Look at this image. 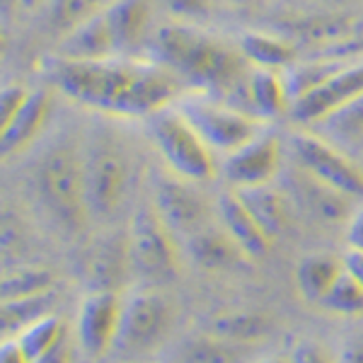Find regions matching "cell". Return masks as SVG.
<instances>
[{"mask_svg": "<svg viewBox=\"0 0 363 363\" xmlns=\"http://www.w3.org/2000/svg\"><path fill=\"white\" fill-rule=\"evenodd\" d=\"M44 78L70 102L109 119H148L179 99L182 83L153 58L112 56L95 61L54 56Z\"/></svg>", "mask_w": 363, "mask_h": 363, "instance_id": "obj_1", "label": "cell"}, {"mask_svg": "<svg viewBox=\"0 0 363 363\" xmlns=\"http://www.w3.org/2000/svg\"><path fill=\"white\" fill-rule=\"evenodd\" d=\"M150 58L162 63L182 85L220 99L230 97L252 68L240 49L186 22L155 29Z\"/></svg>", "mask_w": 363, "mask_h": 363, "instance_id": "obj_2", "label": "cell"}, {"mask_svg": "<svg viewBox=\"0 0 363 363\" xmlns=\"http://www.w3.org/2000/svg\"><path fill=\"white\" fill-rule=\"evenodd\" d=\"M34 186L44 208L66 233H80L90 220L85 199L83 150L70 143L49 148L34 169Z\"/></svg>", "mask_w": 363, "mask_h": 363, "instance_id": "obj_3", "label": "cell"}, {"mask_svg": "<svg viewBox=\"0 0 363 363\" xmlns=\"http://www.w3.org/2000/svg\"><path fill=\"white\" fill-rule=\"evenodd\" d=\"M85 199L90 218L109 220L121 208L131 184V162L124 143L109 128L90 133L83 148Z\"/></svg>", "mask_w": 363, "mask_h": 363, "instance_id": "obj_4", "label": "cell"}, {"mask_svg": "<svg viewBox=\"0 0 363 363\" xmlns=\"http://www.w3.org/2000/svg\"><path fill=\"white\" fill-rule=\"evenodd\" d=\"M145 126L169 172L189 182H206L216 174L213 150L174 104L148 116Z\"/></svg>", "mask_w": 363, "mask_h": 363, "instance_id": "obj_5", "label": "cell"}, {"mask_svg": "<svg viewBox=\"0 0 363 363\" xmlns=\"http://www.w3.org/2000/svg\"><path fill=\"white\" fill-rule=\"evenodd\" d=\"M174 107L196 128V133L206 140L213 153H233L267 128L264 121L245 114L242 109L233 107L225 99L203 95V92L179 97Z\"/></svg>", "mask_w": 363, "mask_h": 363, "instance_id": "obj_6", "label": "cell"}, {"mask_svg": "<svg viewBox=\"0 0 363 363\" xmlns=\"http://www.w3.org/2000/svg\"><path fill=\"white\" fill-rule=\"evenodd\" d=\"M128 255L133 274L150 284H167L179 274V252L174 233L160 218L155 206L136 211L128 228Z\"/></svg>", "mask_w": 363, "mask_h": 363, "instance_id": "obj_7", "label": "cell"}, {"mask_svg": "<svg viewBox=\"0 0 363 363\" xmlns=\"http://www.w3.org/2000/svg\"><path fill=\"white\" fill-rule=\"evenodd\" d=\"M284 37L308 51V58H363V20L354 15H313L284 25Z\"/></svg>", "mask_w": 363, "mask_h": 363, "instance_id": "obj_8", "label": "cell"}, {"mask_svg": "<svg viewBox=\"0 0 363 363\" xmlns=\"http://www.w3.org/2000/svg\"><path fill=\"white\" fill-rule=\"evenodd\" d=\"M291 153L298 167L313 174L315 179L330 184L349 199H363V167L330 140L301 131L291 136Z\"/></svg>", "mask_w": 363, "mask_h": 363, "instance_id": "obj_9", "label": "cell"}, {"mask_svg": "<svg viewBox=\"0 0 363 363\" xmlns=\"http://www.w3.org/2000/svg\"><path fill=\"white\" fill-rule=\"evenodd\" d=\"M172 306L165 296H160L157 291H138L124 301L116 344L133 354L153 351L167 339L172 330Z\"/></svg>", "mask_w": 363, "mask_h": 363, "instance_id": "obj_10", "label": "cell"}, {"mask_svg": "<svg viewBox=\"0 0 363 363\" xmlns=\"http://www.w3.org/2000/svg\"><path fill=\"white\" fill-rule=\"evenodd\" d=\"M284 165V143L277 133L262 131L255 138L225 155L223 174L233 189L272 184Z\"/></svg>", "mask_w": 363, "mask_h": 363, "instance_id": "obj_11", "label": "cell"}, {"mask_svg": "<svg viewBox=\"0 0 363 363\" xmlns=\"http://www.w3.org/2000/svg\"><path fill=\"white\" fill-rule=\"evenodd\" d=\"M196 182L177 177L174 172L162 174L155 182L153 206L174 235H194L208 225V203L194 189Z\"/></svg>", "mask_w": 363, "mask_h": 363, "instance_id": "obj_12", "label": "cell"}, {"mask_svg": "<svg viewBox=\"0 0 363 363\" xmlns=\"http://www.w3.org/2000/svg\"><path fill=\"white\" fill-rule=\"evenodd\" d=\"M363 95V58L347 63L318 90L298 97L291 104V116L301 124H322Z\"/></svg>", "mask_w": 363, "mask_h": 363, "instance_id": "obj_13", "label": "cell"}, {"mask_svg": "<svg viewBox=\"0 0 363 363\" xmlns=\"http://www.w3.org/2000/svg\"><path fill=\"white\" fill-rule=\"evenodd\" d=\"M233 107L242 109L245 114L255 119L269 121L281 119L284 114H291V95L286 87L284 73L269 68H250L247 78L240 87L225 99Z\"/></svg>", "mask_w": 363, "mask_h": 363, "instance_id": "obj_14", "label": "cell"}, {"mask_svg": "<svg viewBox=\"0 0 363 363\" xmlns=\"http://www.w3.org/2000/svg\"><path fill=\"white\" fill-rule=\"evenodd\" d=\"M124 301L114 291H90L80 306L78 339L90 356H102L119 339Z\"/></svg>", "mask_w": 363, "mask_h": 363, "instance_id": "obj_15", "label": "cell"}, {"mask_svg": "<svg viewBox=\"0 0 363 363\" xmlns=\"http://www.w3.org/2000/svg\"><path fill=\"white\" fill-rule=\"evenodd\" d=\"M80 272L90 291H114L126 284V277L133 272L128 255V235H102L80 257Z\"/></svg>", "mask_w": 363, "mask_h": 363, "instance_id": "obj_16", "label": "cell"}, {"mask_svg": "<svg viewBox=\"0 0 363 363\" xmlns=\"http://www.w3.org/2000/svg\"><path fill=\"white\" fill-rule=\"evenodd\" d=\"M51 107H54V99H51L49 90H44V87L32 90L25 107L3 126V133H0V153H3V157L25 153L39 138V133L44 131Z\"/></svg>", "mask_w": 363, "mask_h": 363, "instance_id": "obj_17", "label": "cell"}, {"mask_svg": "<svg viewBox=\"0 0 363 363\" xmlns=\"http://www.w3.org/2000/svg\"><path fill=\"white\" fill-rule=\"evenodd\" d=\"M291 194H294V201L303 211H308L310 216H315L318 220H325V223H339V220L351 216L349 196L332 189L325 182L315 179L313 174L306 172L303 167H298V172L294 174Z\"/></svg>", "mask_w": 363, "mask_h": 363, "instance_id": "obj_18", "label": "cell"}, {"mask_svg": "<svg viewBox=\"0 0 363 363\" xmlns=\"http://www.w3.org/2000/svg\"><path fill=\"white\" fill-rule=\"evenodd\" d=\"M109 32H112L116 54L133 56L150 34V5L148 0H116L104 10Z\"/></svg>", "mask_w": 363, "mask_h": 363, "instance_id": "obj_19", "label": "cell"}, {"mask_svg": "<svg viewBox=\"0 0 363 363\" xmlns=\"http://www.w3.org/2000/svg\"><path fill=\"white\" fill-rule=\"evenodd\" d=\"M218 216H220V225L230 233V238L242 247V252L250 259H259L272 247V238L264 233V228L257 223L255 216L247 211V206L242 203V199L238 196L235 189L225 191L218 199Z\"/></svg>", "mask_w": 363, "mask_h": 363, "instance_id": "obj_20", "label": "cell"}, {"mask_svg": "<svg viewBox=\"0 0 363 363\" xmlns=\"http://www.w3.org/2000/svg\"><path fill=\"white\" fill-rule=\"evenodd\" d=\"M186 250H189L191 259L206 272H228V269H238L250 259L223 225H206L194 235H189Z\"/></svg>", "mask_w": 363, "mask_h": 363, "instance_id": "obj_21", "label": "cell"}, {"mask_svg": "<svg viewBox=\"0 0 363 363\" xmlns=\"http://www.w3.org/2000/svg\"><path fill=\"white\" fill-rule=\"evenodd\" d=\"M238 49L242 51L252 68H269L281 73L301 58V51L289 37L272 32H245L238 42Z\"/></svg>", "mask_w": 363, "mask_h": 363, "instance_id": "obj_22", "label": "cell"}, {"mask_svg": "<svg viewBox=\"0 0 363 363\" xmlns=\"http://www.w3.org/2000/svg\"><path fill=\"white\" fill-rule=\"evenodd\" d=\"M255 344H238L216 335H194L179 344L169 363H250Z\"/></svg>", "mask_w": 363, "mask_h": 363, "instance_id": "obj_23", "label": "cell"}, {"mask_svg": "<svg viewBox=\"0 0 363 363\" xmlns=\"http://www.w3.org/2000/svg\"><path fill=\"white\" fill-rule=\"evenodd\" d=\"M238 196L242 199V203L247 211L255 216V220L264 228L269 238H279L281 233L291 223V199L277 189L274 184H262V186H247V189H235Z\"/></svg>", "mask_w": 363, "mask_h": 363, "instance_id": "obj_24", "label": "cell"}, {"mask_svg": "<svg viewBox=\"0 0 363 363\" xmlns=\"http://www.w3.org/2000/svg\"><path fill=\"white\" fill-rule=\"evenodd\" d=\"M274 327H277V322H274L272 315L257 313V310H235V313L216 315L208 322L206 332L238 344H255L257 347L262 339L272 335Z\"/></svg>", "mask_w": 363, "mask_h": 363, "instance_id": "obj_25", "label": "cell"}, {"mask_svg": "<svg viewBox=\"0 0 363 363\" xmlns=\"http://www.w3.org/2000/svg\"><path fill=\"white\" fill-rule=\"evenodd\" d=\"M344 259H337L332 255H308L296 267V289L303 296V301L318 303L327 296L332 284L342 277Z\"/></svg>", "mask_w": 363, "mask_h": 363, "instance_id": "obj_26", "label": "cell"}, {"mask_svg": "<svg viewBox=\"0 0 363 363\" xmlns=\"http://www.w3.org/2000/svg\"><path fill=\"white\" fill-rule=\"evenodd\" d=\"M54 306H56L54 291H46V294L29 296V298H17V301H3L0 303V330H3V337L5 339L10 335L17 337L29 325H34L37 320L51 315Z\"/></svg>", "mask_w": 363, "mask_h": 363, "instance_id": "obj_27", "label": "cell"}, {"mask_svg": "<svg viewBox=\"0 0 363 363\" xmlns=\"http://www.w3.org/2000/svg\"><path fill=\"white\" fill-rule=\"evenodd\" d=\"M56 274L46 267H15L5 269L0 281V301H17V298L39 296L54 291Z\"/></svg>", "mask_w": 363, "mask_h": 363, "instance_id": "obj_28", "label": "cell"}, {"mask_svg": "<svg viewBox=\"0 0 363 363\" xmlns=\"http://www.w3.org/2000/svg\"><path fill=\"white\" fill-rule=\"evenodd\" d=\"M114 3L116 0H51V10H49L51 27L63 37V34L73 32L83 22L92 20L95 15L104 13Z\"/></svg>", "mask_w": 363, "mask_h": 363, "instance_id": "obj_29", "label": "cell"}, {"mask_svg": "<svg viewBox=\"0 0 363 363\" xmlns=\"http://www.w3.org/2000/svg\"><path fill=\"white\" fill-rule=\"evenodd\" d=\"M15 339L20 342V347L25 349L29 359L34 361L66 339V325L56 315H46V318L37 320L34 325H29L27 330H22Z\"/></svg>", "mask_w": 363, "mask_h": 363, "instance_id": "obj_30", "label": "cell"}, {"mask_svg": "<svg viewBox=\"0 0 363 363\" xmlns=\"http://www.w3.org/2000/svg\"><path fill=\"white\" fill-rule=\"evenodd\" d=\"M320 308H325L332 315H339V318L363 315V286L347 272V267H344L342 277L327 291V296L320 301Z\"/></svg>", "mask_w": 363, "mask_h": 363, "instance_id": "obj_31", "label": "cell"}, {"mask_svg": "<svg viewBox=\"0 0 363 363\" xmlns=\"http://www.w3.org/2000/svg\"><path fill=\"white\" fill-rule=\"evenodd\" d=\"M325 128L332 136L344 138V140L363 138V95L356 99V102H351L349 107H344L342 112L325 119Z\"/></svg>", "mask_w": 363, "mask_h": 363, "instance_id": "obj_32", "label": "cell"}, {"mask_svg": "<svg viewBox=\"0 0 363 363\" xmlns=\"http://www.w3.org/2000/svg\"><path fill=\"white\" fill-rule=\"evenodd\" d=\"M25 252V235H22V228L17 223V218L13 220V216L5 213L3 218V262L5 269H10L13 259L17 262V257Z\"/></svg>", "mask_w": 363, "mask_h": 363, "instance_id": "obj_33", "label": "cell"}, {"mask_svg": "<svg viewBox=\"0 0 363 363\" xmlns=\"http://www.w3.org/2000/svg\"><path fill=\"white\" fill-rule=\"evenodd\" d=\"M162 3H165V8L169 13L177 17V20L186 22V25L203 20V17H208L211 10H213L211 0H162Z\"/></svg>", "mask_w": 363, "mask_h": 363, "instance_id": "obj_34", "label": "cell"}, {"mask_svg": "<svg viewBox=\"0 0 363 363\" xmlns=\"http://www.w3.org/2000/svg\"><path fill=\"white\" fill-rule=\"evenodd\" d=\"M29 95H32V90L20 83H10L3 87V92H0V116H3V126L25 107Z\"/></svg>", "mask_w": 363, "mask_h": 363, "instance_id": "obj_35", "label": "cell"}, {"mask_svg": "<svg viewBox=\"0 0 363 363\" xmlns=\"http://www.w3.org/2000/svg\"><path fill=\"white\" fill-rule=\"evenodd\" d=\"M291 363H337L335 359L330 356V351L322 349L320 344L315 342H303L298 344L294 349V354H291Z\"/></svg>", "mask_w": 363, "mask_h": 363, "instance_id": "obj_36", "label": "cell"}, {"mask_svg": "<svg viewBox=\"0 0 363 363\" xmlns=\"http://www.w3.org/2000/svg\"><path fill=\"white\" fill-rule=\"evenodd\" d=\"M347 242L349 250L363 252V206L347 218Z\"/></svg>", "mask_w": 363, "mask_h": 363, "instance_id": "obj_37", "label": "cell"}, {"mask_svg": "<svg viewBox=\"0 0 363 363\" xmlns=\"http://www.w3.org/2000/svg\"><path fill=\"white\" fill-rule=\"evenodd\" d=\"M0 363H32V359H29L25 349L20 347V342L13 337L0 344Z\"/></svg>", "mask_w": 363, "mask_h": 363, "instance_id": "obj_38", "label": "cell"}, {"mask_svg": "<svg viewBox=\"0 0 363 363\" xmlns=\"http://www.w3.org/2000/svg\"><path fill=\"white\" fill-rule=\"evenodd\" d=\"M32 363H70V342H68V339H63L58 347H54L51 351H46L44 356L34 359Z\"/></svg>", "mask_w": 363, "mask_h": 363, "instance_id": "obj_39", "label": "cell"}, {"mask_svg": "<svg viewBox=\"0 0 363 363\" xmlns=\"http://www.w3.org/2000/svg\"><path fill=\"white\" fill-rule=\"evenodd\" d=\"M344 267H347V272L363 286V252L349 250L347 257H344Z\"/></svg>", "mask_w": 363, "mask_h": 363, "instance_id": "obj_40", "label": "cell"}, {"mask_svg": "<svg viewBox=\"0 0 363 363\" xmlns=\"http://www.w3.org/2000/svg\"><path fill=\"white\" fill-rule=\"evenodd\" d=\"M337 363H363V342H351L342 349Z\"/></svg>", "mask_w": 363, "mask_h": 363, "instance_id": "obj_41", "label": "cell"}, {"mask_svg": "<svg viewBox=\"0 0 363 363\" xmlns=\"http://www.w3.org/2000/svg\"><path fill=\"white\" fill-rule=\"evenodd\" d=\"M259 363H291L289 359H279V356H277V359H264V361H259Z\"/></svg>", "mask_w": 363, "mask_h": 363, "instance_id": "obj_42", "label": "cell"}, {"mask_svg": "<svg viewBox=\"0 0 363 363\" xmlns=\"http://www.w3.org/2000/svg\"><path fill=\"white\" fill-rule=\"evenodd\" d=\"M5 3H8V5H10V3H20V0H5Z\"/></svg>", "mask_w": 363, "mask_h": 363, "instance_id": "obj_43", "label": "cell"}, {"mask_svg": "<svg viewBox=\"0 0 363 363\" xmlns=\"http://www.w3.org/2000/svg\"><path fill=\"white\" fill-rule=\"evenodd\" d=\"M235 3H252V0H235Z\"/></svg>", "mask_w": 363, "mask_h": 363, "instance_id": "obj_44", "label": "cell"}]
</instances>
